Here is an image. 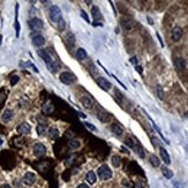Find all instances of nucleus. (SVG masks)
<instances>
[{
    "label": "nucleus",
    "instance_id": "obj_9",
    "mask_svg": "<svg viewBox=\"0 0 188 188\" xmlns=\"http://www.w3.org/2000/svg\"><path fill=\"white\" fill-rule=\"evenodd\" d=\"M16 130H17L19 134L26 135V134H29V133L31 132V127H30L29 124H27V122H22V124H20V125L17 126Z\"/></svg>",
    "mask_w": 188,
    "mask_h": 188
},
{
    "label": "nucleus",
    "instance_id": "obj_6",
    "mask_svg": "<svg viewBox=\"0 0 188 188\" xmlns=\"http://www.w3.org/2000/svg\"><path fill=\"white\" fill-rule=\"evenodd\" d=\"M31 38H32V44L37 47H41L45 44V38L43 37L42 35L39 32H35L31 35Z\"/></svg>",
    "mask_w": 188,
    "mask_h": 188
},
{
    "label": "nucleus",
    "instance_id": "obj_25",
    "mask_svg": "<svg viewBox=\"0 0 188 188\" xmlns=\"http://www.w3.org/2000/svg\"><path fill=\"white\" fill-rule=\"evenodd\" d=\"M150 163H151V165L154 167H158L160 165V160H159V158L156 155H151L150 156Z\"/></svg>",
    "mask_w": 188,
    "mask_h": 188
},
{
    "label": "nucleus",
    "instance_id": "obj_39",
    "mask_svg": "<svg viewBox=\"0 0 188 188\" xmlns=\"http://www.w3.org/2000/svg\"><path fill=\"white\" fill-rule=\"evenodd\" d=\"M146 20H148V22H149V24H151V26L154 24V21H152V19H151L150 16H148V17H146Z\"/></svg>",
    "mask_w": 188,
    "mask_h": 188
},
{
    "label": "nucleus",
    "instance_id": "obj_34",
    "mask_svg": "<svg viewBox=\"0 0 188 188\" xmlns=\"http://www.w3.org/2000/svg\"><path fill=\"white\" fill-rule=\"evenodd\" d=\"M19 80H20V77H19V76H16V75H15V76H13V77L11 79V84L12 85H15V84L19 82Z\"/></svg>",
    "mask_w": 188,
    "mask_h": 188
},
{
    "label": "nucleus",
    "instance_id": "obj_35",
    "mask_svg": "<svg viewBox=\"0 0 188 188\" xmlns=\"http://www.w3.org/2000/svg\"><path fill=\"white\" fill-rule=\"evenodd\" d=\"M156 36H157V38H158V41H159V43H160V46L162 47H164V43H163V39H162V37H160V35L157 32L156 34Z\"/></svg>",
    "mask_w": 188,
    "mask_h": 188
},
{
    "label": "nucleus",
    "instance_id": "obj_3",
    "mask_svg": "<svg viewBox=\"0 0 188 188\" xmlns=\"http://www.w3.org/2000/svg\"><path fill=\"white\" fill-rule=\"evenodd\" d=\"M28 26H29V28L34 30L35 32H37L38 30H41L43 29V27H44V23L41 19H38V17H32L30 19L29 21H28Z\"/></svg>",
    "mask_w": 188,
    "mask_h": 188
},
{
    "label": "nucleus",
    "instance_id": "obj_24",
    "mask_svg": "<svg viewBox=\"0 0 188 188\" xmlns=\"http://www.w3.org/2000/svg\"><path fill=\"white\" fill-rule=\"evenodd\" d=\"M80 146H81L80 141H79V140H75V138L69 140V142H68V146H69L71 149H77V148H80Z\"/></svg>",
    "mask_w": 188,
    "mask_h": 188
},
{
    "label": "nucleus",
    "instance_id": "obj_7",
    "mask_svg": "<svg viewBox=\"0 0 188 188\" xmlns=\"http://www.w3.org/2000/svg\"><path fill=\"white\" fill-rule=\"evenodd\" d=\"M22 182L27 186H32L35 182H36V176L32 173V172H27L24 174V177L22 179Z\"/></svg>",
    "mask_w": 188,
    "mask_h": 188
},
{
    "label": "nucleus",
    "instance_id": "obj_27",
    "mask_svg": "<svg viewBox=\"0 0 188 188\" xmlns=\"http://www.w3.org/2000/svg\"><path fill=\"white\" fill-rule=\"evenodd\" d=\"M156 93H157V97H158L160 101L164 99V90H163V87H162V85H157Z\"/></svg>",
    "mask_w": 188,
    "mask_h": 188
},
{
    "label": "nucleus",
    "instance_id": "obj_15",
    "mask_svg": "<svg viewBox=\"0 0 188 188\" xmlns=\"http://www.w3.org/2000/svg\"><path fill=\"white\" fill-rule=\"evenodd\" d=\"M111 130H112V133L117 136H121L124 134V129H122V127L120 125H118V124H113V125L111 126Z\"/></svg>",
    "mask_w": 188,
    "mask_h": 188
},
{
    "label": "nucleus",
    "instance_id": "obj_29",
    "mask_svg": "<svg viewBox=\"0 0 188 188\" xmlns=\"http://www.w3.org/2000/svg\"><path fill=\"white\" fill-rule=\"evenodd\" d=\"M112 165L114 167H119L120 166V164H121V162H120V157L119 156H113L112 157Z\"/></svg>",
    "mask_w": 188,
    "mask_h": 188
},
{
    "label": "nucleus",
    "instance_id": "obj_44",
    "mask_svg": "<svg viewBox=\"0 0 188 188\" xmlns=\"http://www.w3.org/2000/svg\"><path fill=\"white\" fill-rule=\"evenodd\" d=\"M1 39H2V36H0V44H1Z\"/></svg>",
    "mask_w": 188,
    "mask_h": 188
},
{
    "label": "nucleus",
    "instance_id": "obj_42",
    "mask_svg": "<svg viewBox=\"0 0 188 188\" xmlns=\"http://www.w3.org/2000/svg\"><path fill=\"white\" fill-rule=\"evenodd\" d=\"M94 26H101V27H103L102 23H97V22H94Z\"/></svg>",
    "mask_w": 188,
    "mask_h": 188
},
{
    "label": "nucleus",
    "instance_id": "obj_20",
    "mask_svg": "<svg viewBox=\"0 0 188 188\" xmlns=\"http://www.w3.org/2000/svg\"><path fill=\"white\" fill-rule=\"evenodd\" d=\"M85 180L89 182V185H94L95 182H96V180H97L95 172H93V171H89V172L87 173V176H85Z\"/></svg>",
    "mask_w": 188,
    "mask_h": 188
},
{
    "label": "nucleus",
    "instance_id": "obj_5",
    "mask_svg": "<svg viewBox=\"0 0 188 188\" xmlns=\"http://www.w3.org/2000/svg\"><path fill=\"white\" fill-rule=\"evenodd\" d=\"M50 17L53 22H59L63 17H61V11L58 6H51L50 8Z\"/></svg>",
    "mask_w": 188,
    "mask_h": 188
},
{
    "label": "nucleus",
    "instance_id": "obj_43",
    "mask_svg": "<svg viewBox=\"0 0 188 188\" xmlns=\"http://www.w3.org/2000/svg\"><path fill=\"white\" fill-rule=\"evenodd\" d=\"M136 188H141V184H140V182L136 184Z\"/></svg>",
    "mask_w": 188,
    "mask_h": 188
},
{
    "label": "nucleus",
    "instance_id": "obj_11",
    "mask_svg": "<svg viewBox=\"0 0 188 188\" xmlns=\"http://www.w3.org/2000/svg\"><path fill=\"white\" fill-rule=\"evenodd\" d=\"M143 112L146 113V117H148V119H149V120L151 121V124H152V126H154V128H155V129H156V130H157V133L159 134V136H160V137L163 138V141H165V142H166L167 144H168V143H170V141L167 140V138H166V137H165V136L163 135V133H162V130H160V128H159V127H158V126L156 125V122H155V121H154V120L151 119V117H150V115L148 114V113H146V111H144V110H143Z\"/></svg>",
    "mask_w": 188,
    "mask_h": 188
},
{
    "label": "nucleus",
    "instance_id": "obj_38",
    "mask_svg": "<svg viewBox=\"0 0 188 188\" xmlns=\"http://www.w3.org/2000/svg\"><path fill=\"white\" fill-rule=\"evenodd\" d=\"M77 188H89V186L85 185V184H80V185L77 186Z\"/></svg>",
    "mask_w": 188,
    "mask_h": 188
},
{
    "label": "nucleus",
    "instance_id": "obj_8",
    "mask_svg": "<svg viewBox=\"0 0 188 188\" xmlns=\"http://www.w3.org/2000/svg\"><path fill=\"white\" fill-rule=\"evenodd\" d=\"M46 154V148L45 146L43 144V143H36L35 146H34V155L37 157H42L44 156Z\"/></svg>",
    "mask_w": 188,
    "mask_h": 188
},
{
    "label": "nucleus",
    "instance_id": "obj_23",
    "mask_svg": "<svg viewBox=\"0 0 188 188\" xmlns=\"http://www.w3.org/2000/svg\"><path fill=\"white\" fill-rule=\"evenodd\" d=\"M49 135H50V137H51L52 140H55V138L59 137V130H58L57 128L52 127V128L49 129Z\"/></svg>",
    "mask_w": 188,
    "mask_h": 188
},
{
    "label": "nucleus",
    "instance_id": "obj_22",
    "mask_svg": "<svg viewBox=\"0 0 188 188\" xmlns=\"http://www.w3.org/2000/svg\"><path fill=\"white\" fill-rule=\"evenodd\" d=\"M46 128H47L46 124H38V126H37V134L38 135H45L46 134Z\"/></svg>",
    "mask_w": 188,
    "mask_h": 188
},
{
    "label": "nucleus",
    "instance_id": "obj_31",
    "mask_svg": "<svg viewBox=\"0 0 188 188\" xmlns=\"http://www.w3.org/2000/svg\"><path fill=\"white\" fill-rule=\"evenodd\" d=\"M65 27H66V23H65V21L61 19L60 21L58 22V29H59L60 31H63V30H65Z\"/></svg>",
    "mask_w": 188,
    "mask_h": 188
},
{
    "label": "nucleus",
    "instance_id": "obj_26",
    "mask_svg": "<svg viewBox=\"0 0 188 188\" xmlns=\"http://www.w3.org/2000/svg\"><path fill=\"white\" fill-rule=\"evenodd\" d=\"M162 172H163V176L165 178H167V179H171V178L173 177V172L170 168H167L166 166L162 167Z\"/></svg>",
    "mask_w": 188,
    "mask_h": 188
},
{
    "label": "nucleus",
    "instance_id": "obj_41",
    "mask_svg": "<svg viewBox=\"0 0 188 188\" xmlns=\"http://www.w3.org/2000/svg\"><path fill=\"white\" fill-rule=\"evenodd\" d=\"M79 115H80V117H81V118H85V117H87V115L84 114V113H82V112H79Z\"/></svg>",
    "mask_w": 188,
    "mask_h": 188
},
{
    "label": "nucleus",
    "instance_id": "obj_19",
    "mask_svg": "<svg viewBox=\"0 0 188 188\" xmlns=\"http://www.w3.org/2000/svg\"><path fill=\"white\" fill-rule=\"evenodd\" d=\"M133 26H134V22H133V20H130L129 17H124L122 19V27L125 28L126 30H130L133 28Z\"/></svg>",
    "mask_w": 188,
    "mask_h": 188
},
{
    "label": "nucleus",
    "instance_id": "obj_1",
    "mask_svg": "<svg viewBox=\"0 0 188 188\" xmlns=\"http://www.w3.org/2000/svg\"><path fill=\"white\" fill-rule=\"evenodd\" d=\"M38 55L42 58L43 60L45 61L47 68L50 69V72L52 73H55L59 68V65L55 63V60H53V58L50 55V53L47 52L46 50H38Z\"/></svg>",
    "mask_w": 188,
    "mask_h": 188
},
{
    "label": "nucleus",
    "instance_id": "obj_40",
    "mask_svg": "<svg viewBox=\"0 0 188 188\" xmlns=\"http://www.w3.org/2000/svg\"><path fill=\"white\" fill-rule=\"evenodd\" d=\"M0 188H12V187L8 185V184H4V185H1V186H0Z\"/></svg>",
    "mask_w": 188,
    "mask_h": 188
},
{
    "label": "nucleus",
    "instance_id": "obj_21",
    "mask_svg": "<svg viewBox=\"0 0 188 188\" xmlns=\"http://www.w3.org/2000/svg\"><path fill=\"white\" fill-rule=\"evenodd\" d=\"M53 111H54V107H53V105L50 102H47L46 104L43 106V112L45 114H50V113H52Z\"/></svg>",
    "mask_w": 188,
    "mask_h": 188
},
{
    "label": "nucleus",
    "instance_id": "obj_17",
    "mask_svg": "<svg viewBox=\"0 0 188 188\" xmlns=\"http://www.w3.org/2000/svg\"><path fill=\"white\" fill-rule=\"evenodd\" d=\"M174 66H176V68L179 69V71L185 69V67H186V61H185V59H182V58H177V59L174 60Z\"/></svg>",
    "mask_w": 188,
    "mask_h": 188
},
{
    "label": "nucleus",
    "instance_id": "obj_33",
    "mask_svg": "<svg viewBox=\"0 0 188 188\" xmlns=\"http://www.w3.org/2000/svg\"><path fill=\"white\" fill-rule=\"evenodd\" d=\"M81 16H82V17H83L84 20L88 22V23H91V22H90V19H89V16L87 15V13H85L83 9H81Z\"/></svg>",
    "mask_w": 188,
    "mask_h": 188
},
{
    "label": "nucleus",
    "instance_id": "obj_37",
    "mask_svg": "<svg viewBox=\"0 0 188 188\" xmlns=\"http://www.w3.org/2000/svg\"><path fill=\"white\" fill-rule=\"evenodd\" d=\"M135 69H136V72H137V73L142 74V67H141V66H138V65L135 66Z\"/></svg>",
    "mask_w": 188,
    "mask_h": 188
},
{
    "label": "nucleus",
    "instance_id": "obj_13",
    "mask_svg": "<svg viewBox=\"0 0 188 188\" xmlns=\"http://www.w3.org/2000/svg\"><path fill=\"white\" fill-rule=\"evenodd\" d=\"M81 103H82V106H83L84 109H91L93 107V105H94V102H93V99L89 97V96H83L82 98H81Z\"/></svg>",
    "mask_w": 188,
    "mask_h": 188
},
{
    "label": "nucleus",
    "instance_id": "obj_18",
    "mask_svg": "<svg viewBox=\"0 0 188 188\" xmlns=\"http://www.w3.org/2000/svg\"><path fill=\"white\" fill-rule=\"evenodd\" d=\"M75 57H76V59H77V60H84V59H87L88 54H87V51H85L84 49L80 47V49H77Z\"/></svg>",
    "mask_w": 188,
    "mask_h": 188
},
{
    "label": "nucleus",
    "instance_id": "obj_10",
    "mask_svg": "<svg viewBox=\"0 0 188 188\" xmlns=\"http://www.w3.org/2000/svg\"><path fill=\"white\" fill-rule=\"evenodd\" d=\"M97 83H98V85H99L103 90H110V89L112 88V83H111L107 79H105V77H98V79H97Z\"/></svg>",
    "mask_w": 188,
    "mask_h": 188
},
{
    "label": "nucleus",
    "instance_id": "obj_28",
    "mask_svg": "<svg viewBox=\"0 0 188 188\" xmlns=\"http://www.w3.org/2000/svg\"><path fill=\"white\" fill-rule=\"evenodd\" d=\"M91 14H93V17H94L95 20H97L98 17H99V8L97 7V6H94L93 7V9H91Z\"/></svg>",
    "mask_w": 188,
    "mask_h": 188
},
{
    "label": "nucleus",
    "instance_id": "obj_30",
    "mask_svg": "<svg viewBox=\"0 0 188 188\" xmlns=\"http://www.w3.org/2000/svg\"><path fill=\"white\" fill-rule=\"evenodd\" d=\"M125 143H126V146H128L129 148H132V149H135L136 144H134V141H133L130 137H127V138H126Z\"/></svg>",
    "mask_w": 188,
    "mask_h": 188
},
{
    "label": "nucleus",
    "instance_id": "obj_4",
    "mask_svg": "<svg viewBox=\"0 0 188 188\" xmlns=\"http://www.w3.org/2000/svg\"><path fill=\"white\" fill-rule=\"evenodd\" d=\"M60 81L63 82V84H72L76 81V76L74 74L69 73V72H63V73L60 74Z\"/></svg>",
    "mask_w": 188,
    "mask_h": 188
},
{
    "label": "nucleus",
    "instance_id": "obj_14",
    "mask_svg": "<svg viewBox=\"0 0 188 188\" xmlns=\"http://www.w3.org/2000/svg\"><path fill=\"white\" fill-rule=\"evenodd\" d=\"M159 151H160V157H162L163 162H164L166 165L171 164V158H170V155H168V152H167L166 150H165L163 146H160V148H159Z\"/></svg>",
    "mask_w": 188,
    "mask_h": 188
},
{
    "label": "nucleus",
    "instance_id": "obj_36",
    "mask_svg": "<svg viewBox=\"0 0 188 188\" xmlns=\"http://www.w3.org/2000/svg\"><path fill=\"white\" fill-rule=\"evenodd\" d=\"M129 61H130V63H133V65L137 66V58H136V57H132Z\"/></svg>",
    "mask_w": 188,
    "mask_h": 188
},
{
    "label": "nucleus",
    "instance_id": "obj_12",
    "mask_svg": "<svg viewBox=\"0 0 188 188\" xmlns=\"http://www.w3.org/2000/svg\"><path fill=\"white\" fill-rule=\"evenodd\" d=\"M182 34H184V31L180 27H174L173 30H172V39L174 42H179L180 38L182 37Z\"/></svg>",
    "mask_w": 188,
    "mask_h": 188
},
{
    "label": "nucleus",
    "instance_id": "obj_2",
    "mask_svg": "<svg viewBox=\"0 0 188 188\" xmlns=\"http://www.w3.org/2000/svg\"><path fill=\"white\" fill-rule=\"evenodd\" d=\"M97 174H98V178L101 180L106 181V180H110L112 178V171H111V168L107 166V165H102L101 167H98Z\"/></svg>",
    "mask_w": 188,
    "mask_h": 188
},
{
    "label": "nucleus",
    "instance_id": "obj_32",
    "mask_svg": "<svg viewBox=\"0 0 188 188\" xmlns=\"http://www.w3.org/2000/svg\"><path fill=\"white\" fill-rule=\"evenodd\" d=\"M84 126H85L88 129L93 130V132H96V130H97V128H96V127H95L93 124H90V122H84Z\"/></svg>",
    "mask_w": 188,
    "mask_h": 188
},
{
    "label": "nucleus",
    "instance_id": "obj_16",
    "mask_svg": "<svg viewBox=\"0 0 188 188\" xmlns=\"http://www.w3.org/2000/svg\"><path fill=\"white\" fill-rule=\"evenodd\" d=\"M1 119H2L4 122H9L13 119V111L12 110H5L2 115H1Z\"/></svg>",
    "mask_w": 188,
    "mask_h": 188
}]
</instances>
